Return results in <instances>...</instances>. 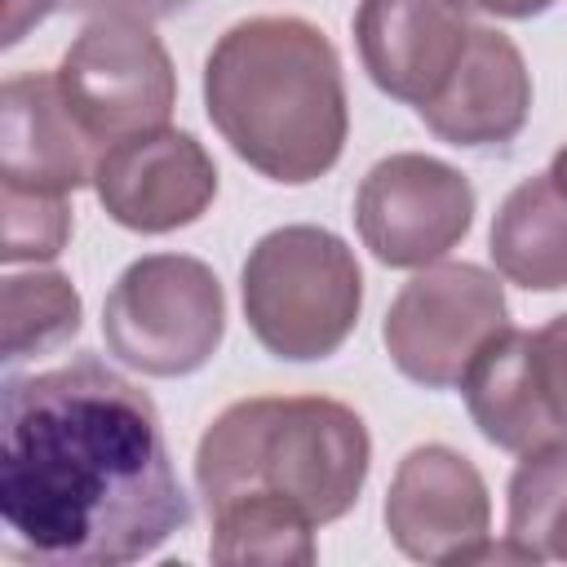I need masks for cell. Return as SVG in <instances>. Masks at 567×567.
I'll return each instance as SVG.
<instances>
[{"label": "cell", "instance_id": "cell-17", "mask_svg": "<svg viewBox=\"0 0 567 567\" xmlns=\"http://www.w3.org/2000/svg\"><path fill=\"white\" fill-rule=\"evenodd\" d=\"M505 536L523 545L532 563H567V439L523 452L509 478Z\"/></svg>", "mask_w": 567, "mask_h": 567}, {"label": "cell", "instance_id": "cell-21", "mask_svg": "<svg viewBox=\"0 0 567 567\" xmlns=\"http://www.w3.org/2000/svg\"><path fill=\"white\" fill-rule=\"evenodd\" d=\"M75 13L89 18H137V22H155V18H173L182 13L190 0H62Z\"/></svg>", "mask_w": 567, "mask_h": 567}, {"label": "cell", "instance_id": "cell-3", "mask_svg": "<svg viewBox=\"0 0 567 567\" xmlns=\"http://www.w3.org/2000/svg\"><path fill=\"white\" fill-rule=\"evenodd\" d=\"M372 470V439L354 408L323 394H257L230 403L195 447V483L208 505L266 492L315 527L354 509Z\"/></svg>", "mask_w": 567, "mask_h": 567}, {"label": "cell", "instance_id": "cell-19", "mask_svg": "<svg viewBox=\"0 0 567 567\" xmlns=\"http://www.w3.org/2000/svg\"><path fill=\"white\" fill-rule=\"evenodd\" d=\"M0 257L13 261H49L66 248L71 239V204L66 195H35V190H13L0 186Z\"/></svg>", "mask_w": 567, "mask_h": 567}, {"label": "cell", "instance_id": "cell-4", "mask_svg": "<svg viewBox=\"0 0 567 567\" xmlns=\"http://www.w3.org/2000/svg\"><path fill=\"white\" fill-rule=\"evenodd\" d=\"M244 319L288 363H315L346 346L363 310L354 248L323 226H279L244 261Z\"/></svg>", "mask_w": 567, "mask_h": 567}, {"label": "cell", "instance_id": "cell-9", "mask_svg": "<svg viewBox=\"0 0 567 567\" xmlns=\"http://www.w3.org/2000/svg\"><path fill=\"white\" fill-rule=\"evenodd\" d=\"M97 204L137 235H168L208 213L217 199V164L195 133L151 128L111 142L93 168Z\"/></svg>", "mask_w": 567, "mask_h": 567}, {"label": "cell", "instance_id": "cell-8", "mask_svg": "<svg viewBox=\"0 0 567 567\" xmlns=\"http://www.w3.org/2000/svg\"><path fill=\"white\" fill-rule=\"evenodd\" d=\"M363 248L394 270H421L447 257L474 226V186L461 168L399 151L377 159L354 195Z\"/></svg>", "mask_w": 567, "mask_h": 567}, {"label": "cell", "instance_id": "cell-7", "mask_svg": "<svg viewBox=\"0 0 567 567\" xmlns=\"http://www.w3.org/2000/svg\"><path fill=\"white\" fill-rule=\"evenodd\" d=\"M53 75L97 151L133 133L164 128L177 102L173 58L151 22L137 18H93Z\"/></svg>", "mask_w": 567, "mask_h": 567}, {"label": "cell", "instance_id": "cell-22", "mask_svg": "<svg viewBox=\"0 0 567 567\" xmlns=\"http://www.w3.org/2000/svg\"><path fill=\"white\" fill-rule=\"evenodd\" d=\"M58 0H9V13H4V44H18L27 35V27L44 22L53 13Z\"/></svg>", "mask_w": 567, "mask_h": 567}, {"label": "cell", "instance_id": "cell-10", "mask_svg": "<svg viewBox=\"0 0 567 567\" xmlns=\"http://www.w3.org/2000/svg\"><path fill=\"white\" fill-rule=\"evenodd\" d=\"M385 532L412 563H470L492 532V496L474 461L447 443L412 447L385 492Z\"/></svg>", "mask_w": 567, "mask_h": 567}, {"label": "cell", "instance_id": "cell-5", "mask_svg": "<svg viewBox=\"0 0 567 567\" xmlns=\"http://www.w3.org/2000/svg\"><path fill=\"white\" fill-rule=\"evenodd\" d=\"M106 350L142 377H190L226 337V292L213 266L186 252L137 257L102 306Z\"/></svg>", "mask_w": 567, "mask_h": 567}, {"label": "cell", "instance_id": "cell-6", "mask_svg": "<svg viewBox=\"0 0 567 567\" xmlns=\"http://www.w3.org/2000/svg\"><path fill=\"white\" fill-rule=\"evenodd\" d=\"M501 328H509V306L496 275L474 261H439L421 266L399 288L385 310L381 341L408 381L452 390Z\"/></svg>", "mask_w": 567, "mask_h": 567}, {"label": "cell", "instance_id": "cell-1", "mask_svg": "<svg viewBox=\"0 0 567 567\" xmlns=\"http://www.w3.org/2000/svg\"><path fill=\"white\" fill-rule=\"evenodd\" d=\"M0 421V518L27 558L124 567L190 523L151 394L102 359L9 377Z\"/></svg>", "mask_w": 567, "mask_h": 567}, {"label": "cell", "instance_id": "cell-20", "mask_svg": "<svg viewBox=\"0 0 567 567\" xmlns=\"http://www.w3.org/2000/svg\"><path fill=\"white\" fill-rule=\"evenodd\" d=\"M532 354H536L540 390H545L554 416L567 430V315H558L540 332H532Z\"/></svg>", "mask_w": 567, "mask_h": 567}, {"label": "cell", "instance_id": "cell-2", "mask_svg": "<svg viewBox=\"0 0 567 567\" xmlns=\"http://www.w3.org/2000/svg\"><path fill=\"white\" fill-rule=\"evenodd\" d=\"M204 111L230 151L270 182L323 177L350 133L332 40L292 13L235 22L204 62Z\"/></svg>", "mask_w": 567, "mask_h": 567}, {"label": "cell", "instance_id": "cell-24", "mask_svg": "<svg viewBox=\"0 0 567 567\" xmlns=\"http://www.w3.org/2000/svg\"><path fill=\"white\" fill-rule=\"evenodd\" d=\"M549 177H554V182H558V190L567 195V142H563V146L554 151V164H549Z\"/></svg>", "mask_w": 567, "mask_h": 567}, {"label": "cell", "instance_id": "cell-14", "mask_svg": "<svg viewBox=\"0 0 567 567\" xmlns=\"http://www.w3.org/2000/svg\"><path fill=\"white\" fill-rule=\"evenodd\" d=\"M461 394H465L470 421L478 425V434L492 447L523 456L540 443L567 439L563 421L554 416V408L540 390L532 332H523V328H501L470 359V368L461 377Z\"/></svg>", "mask_w": 567, "mask_h": 567}, {"label": "cell", "instance_id": "cell-15", "mask_svg": "<svg viewBox=\"0 0 567 567\" xmlns=\"http://www.w3.org/2000/svg\"><path fill=\"white\" fill-rule=\"evenodd\" d=\"M492 261L527 292L567 288V195L549 173L518 182L492 217Z\"/></svg>", "mask_w": 567, "mask_h": 567}, {"label": "cell", "instance_id": "cell-12", "mask_svg": "<svg viewBox=\"0 0 567 567\" xmlns=\"http://www.w3.org/2000/svg\"><path fill=\"white\" fill-rule=\"evenodd\" d=\"M97 142L71 115L58 75L31 71L4 80L0 93V186L35 195H71L93 186Z\"/></svg>", "mask_w": 567, "mask_h": 567}, {"label": "cell", "instance_id": "cell-13", "mask_svg": "<svg viewBox=\"0 0 567 567\" xmlns=\"http://www.w3.org/2000/svg\"><path fill=\"white\" fill-rule=\"evenodd\" d=\"M532 111V75L518 44L496 27H474L447 84L416 106L425 128L452 146L483 151L523 133Z\"/></svg>", "mask_w": 567, "mask_h": 567}, {"label": "cell", "instance_id": "cell-23", "mask_svg": "<svg viewBox=\"0 0 567 567\" xmlns=\"http://www.w3.org/2000/svg\"><path fill=\"white\" fill-rule=\"evenodd\" d=\"M465 9H478V13H492V18H540L545 9H554V0H465Z\"/></svg>", "mask_w": 567, "mask_h": 567}, {"label": "cell", "instance_id": "cell-11", "mask_svg": "<svg viewBox=\"0 0 567 567\" xmlns=\"http://www.w3.org/2000/svg\"><path fill=\"white\" fill-rule=\"evenodd\" d=\"M474 35L465 0H359L354 44L368 80L408 106H425L456 71Z\"/></svg>", "mask_w": 567, "mask_h": 567}, {"label": "cell", "instance_id": "cell-16", "mask_svg": "<svg viewBox=\"0 0 567 567\" xmlns=\"http://www.w3.org/2000/svg\"><path fill=\"white\" fill-rule=\"evenodd\" d=\"M213 536L208 558L226 567H310L315 563V523L266 492H239L208 505Z\"/></svg>", "mask_w": 567, "mask_h": 567}, {"label": "cell", "instance_id": "cell-18", "mask_svg": "<svg viewBox=\"0 0 567 567\" xmlns=\"http://www.w3.org/2000/svg\"><path fill=\"white\" fill-rule=\"evenodd\" d=\"M0 350L4 363L49 354L66 346L80 332L84 301L71 288L66 275L58 270H31V275H9L0 288Z\"/></svg>", "mask_w": 567, "mask_h": 567}]
</instances>
